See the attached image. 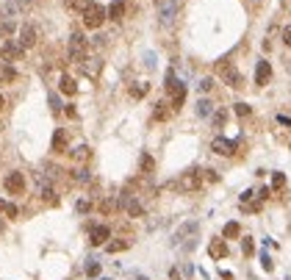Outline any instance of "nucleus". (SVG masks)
I'll use <instances>...</instances> for the list:
<instances>
[{
	"instance_id": "nucleus-38",
	"label": "nucleus",
	"mask_w": 291,
	"mask_h": 280,
	"mask_svg": "<svg viewBox=\"0 0 291 280\" xmlns=\"http://www.w3.org/2000/svg\"><path fill=\"white\" fill-rule=\"evenodd\" d=\"M241 247H244V252H252V238H244Z\"/></svg>"
},
{
	"instance_id": "nucleus-11",
	"label": "nucleus",
	"mask_w": 291,
	"mask_h": 280,
	"mask_svg": "<svg viewBox=\"0 0 291 280\" xmlns=\"http://www.w3.org/2000/svg\"><path fill=\"white\" fill-rule=\"evenodd\" d=\"M269 78H272V64H269V61H258V67H255V84L258 86H266Z\"/></svg>"
},
{
	"instance_id": "nucleus-8",
	"label": "nucleus",
	"mask_w": 291,
	"mask_h": 280,
	"mask_svg": "<svg viewBox=\"0 0 291 280\" xmlns=\"http://www.w3.org/2000/svg\"><path fill=\"white\" fill-rule=\"evenodd\" d=\"M0 56H3V61H17L20 56H23V48H20V42H14V39H6L3 48H0Z\"/></svg>"
},
{
	"instance_id": "nucleus-37",
	"label": "nucleus",
	"mask_w": 291,
	"mask_h": 280,
	"mask_svg": "<svg viewBox=\"0 0 291 280\" xmlns=\"http://www.w3.org/2000/svg\"><path fill=\"white\" fill-rule=\"evenodd\" d=\"M50 108H53V111H59V108H61V100L56 95H50Z\"/></svg>"
},
{
	"instance_id": "nucleus-16",
	"label": "nucleus",
	"mask_w": 291,
	"mask_h": 280,
	"mask_svg": "<svg viewBox=\"0 0 291 280\" xmlns=\"http://www.w3.org/2000/svg\"><path fill=\"white\" fill-rule=\"evenodd\" d=\"M17 81V70L12 64H3L0 67V84H14Z\"/></svg>"
},
{
	"instance_id": "nucleus-33",
	"label": "nucleus",
	"mask_w": 291,
	"mask_h": 280,
	"mask_svg": "<svg viewBox=\"0 0 291 280\" xmlns=\"http://www.w3.org/2000/svg\"><path fill=\"white\" fill-rule=\"evenodd\" d=\"M236 114H238V117H247L249 106H247V103H236Z\"/></svg>"
},
{
	"instance_id": "nucleus-28",
	"label": "nucleus",
	"mask_w": 291,
	"mask_h": 280,
	"mask_svg": "<svg viewBox=\"0 0 291 280\" xmlns=\"http://www.w3.org/2000/svg\"><path fill=\"white\" fill-rule=\"evenodd\" d=\"M142 169H144V172H153V169H155V161L150 158V155H142Z\"/></svg>"
},
{
	"instance_id": "nucleus-19",
	"label": "nucleus",
	"mask_w": 291,
	"mask_h": 280,
	"mask_svg": "<svg viewBox=\"0 0 291 280\" xmlns=\"http://www.w3.org/2000/svg\"><path fill=\"white\" fill-rule=\"evenodd\" d=\"M64 95H75L78 92V84H75V78H70V75H61V86H59Z\"/></svg>"
},
{
	"instance_id": "nucleus-5",
	"label": "nucleus",
	"mask_w": 291,
	"mask_h": 280,
	"mask_svg": "<svg viewBox=\"0 0 291 280\" xmlns=\"http://www.w3.org/2000/svg\"><path fill=\"white\" fill-rule=\"evenodd\" d=\"M197 233H200V225H197V222H186V225H180L178 230H175V244H183V241H189V247H194L197 241Z\"/></svg>"
},
{
	"instance_id": "nucleus-9",
	"label": "nucleus",
	"mask_w": 291,
	"mask_h": 280,
	"mask_svg": "<svg viewBox=\"0 0 291 280\" xmlns=\"http://www.w3.org/2000/svg\"><path fill=\"white\" fill-rule=\"evenodd\" d=\"M211 150L219 153V155H233L236 153V142H230V139H225V136H216L214 142H211Z\"/></svg>"
},
{
	"instance_id": "nucleus-23",
	"label": "nucleus",
	"mask_w": 291,
	"mask_h": 280,
	"mask_svg": "<svg viewBox=\"0 0 291 280\" xmlns=\"http://www.w3.org/2000/svg\"><path fill=\"white\" fill-rule=\"evenodd\" d=\"M211 89H214V81H211V78H200V81H197V92H200V95H208Z\"/></svg>"
},
{
	"instance_id": "nucleus-20",
	"label": "nucleus",
	"mask_w": 291,
	"mask_h": 280,
	"mask_svg": "<svg viewBox=\"0 0 291 280\" xmlns=\"http://www.w3.org/2000/svg\"><path fill=\"white\" fill-rule=\"evenodd\" d=\"M64 150H67V133L56 131L53 133V153H64Z\"/></svg>"
},
{
	"instance_id": "nucleus-27",
	"label": "nucleus",
	"mask_w": 291,
	"mask_h": 280,
	"mask_svg": "<svg viewBox=\"0 0 291 280\" xmlns=\"http://www.w3.org/2000/svg\"><path fill=\"white\" fill-rule=\"evenodd\" d=\"M285 186V175L283 172H274L272 175V189H283Z\"/></svg>"
},
{
	"instance_id": "nucleus-13",
	"label": "nucleus",
	"mask_w": 291,
	"mask_h": 280,
	"mask_svg": "<svg viewBox=\"0 0 291 280\" xmlns=\"http://www.w3.org/2000/svg\"><path fill=\"white\" fill-rule=\"evenodd\" d=\"M208 252H211V258H225L227 255V238H214L211 244H208Z\"/></svg>"
},
{
	"instance_id": "nucleus-2",
	"label": "nucleus",
	"mask_w": 291,
	"mask_h": 280,
	"mask_svg": "<svg viewBox=\"0 0 291 280\" xmlns=\"http://www.w3.org/2000/svg\"><path fill=\"white\" fill-rule=\"evenodd\" d=\"M106 17L108 14H106V9H103L100 3H89V9L83 12V25H86L89 31H97L103 23H106Z\"/></svg>"
},
{
	"instance_id": "nucleus-7",
	"label": "nucleus",
	"mask_w": 291,
	"mask_h": 280,
	"mask_svg": "<svg viewBox=\"0 0 291 280\" xmlns=\"http://www.w3.org/2000/svg\"><path fill=\"white\" fill-rule=\"evenodd\" d=\"M202 186V172L200 169H191V172H186L183 178H180V189L183 191H197Z\"/></svg>"
},
{
	"instance_id": "nucleus-29",
	"label": "nucleus",
	"mask_w": 291,
	"mask_h": 280,
	"mask_svg": "<svg viewBox=\"0 0 291 280\" xmlns=\"http://www.w3.org/2000/svg\"><path fill=\"white\" fill-rule=\"evenodd\" d=\"M14 3H17V9H20L23 14H28L31 6H34V0H14Z\"/></svg>"
},
{
	"instance_id": "nucleus-35",
	"label": "nucleus",
	"mask_w": 291,
	"mask_h": 280,
	"mask_svg": "<svg viewBox=\"0 0 291 280\" xmlns=\"http://www.w3.org/2000/svg\"><path fill=\"white\" fill-rule=\"evenodd\" d=\"M3 214H6V216H12V219H14V216H17L20 211H17V205H14V203H6V211H3Z\"/></svg>"
},
{
	"instance_id": "nucleus-36",
	"label": "nucleus",
	"mask_w": 291,
	"mask_h": 280,
	"mask_svg": "<svg viewBox=\"0 0 291 280\" xmlns=\"http://www.w3.org/2000/svg\"><path fill=\"white\" fill-rule=\"evenodd\" d=\"M283 42L291 48V25H285V28H283Z\"/></svg>"
},
{
	"instance_id": "nucleus-34",
	"label": "nucleus",
	"mask_w": 291,
	"mask_h": 280,
	"mask_svg": "<svg viewBox=\"0 0 291 280\" xmlns=\"http://www.w3.org/2000/svg\"><path fill=\"white\" fill-rule=\"evenodd\" d=\"M153 117H155V119H166V117H169V111H166V108L158 103V108H155V114H153Z\"/></svg>"
},
{
	"instance_id": "nucleus-26",
	"label": "nucleus",
	"mask_w": 291,
	"mask_h": 280,
	"mask_svg": "<svg viewBox=\"0 0 291 280\" xmlns=\"http://www.w3.org/2000/svg\"><path fill=\"white\" fill-rule=\"evenodd\" d=\"M89 3H92V0H70V6L75 9V12H81V14L89 9Z\"/></svg>"
},
{
	"instance_id": "nucleus-42",
	"label": "nucleus",
	"mask_w": 291,
	"mask_h": 280,
	"mask_svg": "<svg viewBox=\"0 0 291 280\" xmlns=\"http://www.w3.org/2000/svg\"><path fill=\"white\" fill-rule=\"evenodd\" d=\"M3 211H6V200H0V214H3Z\"/></svg>"
},
{
	"instance_id": "nucleus-14",
	"label": "nucleus",
	"mask_w": 291,
	"mask_h": 280,
	"mask_svg": "<svg viewBox=\"0 0 291 280\" xmlns=\"http://www.w3.org/2000/svg\"><path fill=\"white\" fill-rule=\"evenodd\" d=\"M72 153V161H78V164H86L92 158V150L86 147V144H81V147H75V150H70Z\"/></svg>"
},
{
	"instance_id": "nucleus-15",
	"label": "nucleus",
	"mask_w": 291,
	"mask_h": 280,
	"mask_svg": "<svg viewBox=\"0 0 291 280\" xmlns=\"http://www.w3.org/2000/svg\"><path fill=\"white\" fill-rule=\"evenodd\" d=\"M122 205H125V211L131 216H144V205L139 203V200H125L122 197Z\"/></svg>"
},
{
	"instance_id": "nucleus-3",
	"label": "nucleus",
	"mask_w": 291,
	"mask_h": 280,
	"mask_svg": "<svg viewBox=\"0 0 291 280\" xmlns=\"http://www.w3.org/2000/svg\"><path fill=\"white\" fill-rule=\"evenodd\" d=\"M70 61H75V64L86 61V36L81 31H72L70 36Z\"/></svg>"
},
{
	"instance_id": "nucleus-39",
	"label": "nucleus",
	"mask_w": 291,
	"mask_h": 280,
	"mask_svg": "<svg viewBox=\"0 0 291 280\" xmlns=\"http://www.w3.org/2000/svg\"><path fill=\"white\" fill-rule=\"evenodd\" d=\"M78 211H81V214H86V211H89V203H86V200H81V203H78Z\"/></svg>"
},
{
	"instance_id": "nucleus-10",
	"label": "nucleus",
	"mask_w": 291,
	"mask_h": 280,
	"mask_svg": "<svg viewBox=\"0 0 291 280\" xmlns=\"http://www.w3.org/2000/svg\"><path fill=\"white\" fill-rule=\"evenodd\" d=\"M36 36H39V34H36L34 25H23V31H20V48H23V50H31V48L36 45Z\"/></svg>"
},
{
	"instance_id": "nucleus-1",
	"label": "nucleus",
	"mask_w": 291,
	"mask_h": 280,
	"mask_svg": "<svg viewBox=\"0 0 291 280\" xmlns=\"http://www.w3.org/2000/svg\"><path fill=\"white\" fill-rule=\"evenodd\" d=\"M155 6H158V23L164 28H172L175 20H178V0H161Z\"/></svg>"
},
{
	"instance_id": "nucleus-30",
	"label": "nucleus",
	"mask_w": 291,
	"mask_h": 280,
	"mask_svg": "<svg viewBox=\"0 0 291 280\" xmlns=\"http://www.w3.org/2000/svg\"><path fill=\"white\" fill-rule=\"evenodd\" d=\"M225 119H227V114H225V111H214V125H216V128L225 125Z\"/></svg>"
},
{
	"instance_id": "nucleus-12",
	"label": "nucleus",
	"mask_w": 291,
	"mask_h": 280,
	"mask_svg": "<svg viewBox=\"0 0 291 280\" xmlns=\"http://www.w3.org/2000/svg\"><path fill=\"white\" fill-rule=\"evenodd\" d=\"M108 238H111V230H108V225H97V227H92V244L95 247H100V244H106Z\"/></svg>"
},
{
	"instance_id": "nucleus-44",
	"label": "nucleus",
	"mask_w": 291,
	"mask_h": 280,
	"mask_svg": "<svg viewBox=\"0 0 291 280\" xmlns=\"http://www.w3.org/2000/svg\"><path fill=\"white\" fill-rule=\"evenodd\" d=\"M136 280H150V277H136Z\"/></svg>"
},
{
	"instance_id": "nucleus-21",
	"label": "nucleus",
	"mask_w": 291,
	"mask_h": 280,
	"mask_svg": "<svg viewBox=\"0 0 291 280\" xmlns=\"http://www.w3.org/2000/svg\"><path fill=\"white\" fill-rule=\"evenodd\" d=\"M222 233H225V238H238L241 236V225H238V222H227Z\"/></svg>"
},
{
	"instance_id": "nucleus-25",
	"label": "nucleus",
	"mask_w": 291,
	"mask_h": 280,
	"mask_svg": "<svg viewBox=\"0 0 291 280\" xmlns=\"http://www.w3.org/2000/svg\"><path fill=\"white\" fill-rule=\"evenodd\" d=\"M72 178H75L78 183H89V180H92V175L86 172V169H75V172H72Z\"/></svg>"
},
{
	"instance_id": "nucleus-31",
	"label": "nucleus",
	"mask_w": 291,
	"mask_h": 280,
	"mask_svg": "<svg viewBox=\"0 0 291 280\" xmlns=\"http://www.w3.org/2000/svg\"><path fill=\"white\" fill-rule=\"evenodd\" d=\"M117 205H119V203H117V200H106V203H103V205H100V211H106V214H111V211H114V208H117Z\"/></svg>"
},
{
	"instance_id": "nucleus-41",
	"label": "nucleus",
	"mask_w": 291,
	"mask_h": 280,
	"mask_svg": "<svg viewBox=\"0 0 291 280\" xmlns=\"http://www.w3.org/2000/svg\"><path fill=\"white\" fill-rule=\"evenodd\" d=\"M3 233H6V222L0 219V236H3Z\"/></svg>"
},
{
	"instance_id": "nucleus-32",
	"label": "nucleus",
	"mask_w": 291,
	"mask_h": 280,
	"mask_svg": "<svg viewBox=\"0 0 291 280\" xmlns=\"http://www.w3.org/2000/svg\"><path fill=\"white\" fill-rule=\"evenodd\" d=\"M97 272H100V263H97V261H92L89 266H86V274H89V277H95Z\"/></svg>"
},
{
	"instance_id": "nucleus-43",
	"label": "nucleus",
	"mask_w": 291,
	"mask_h": 280,
	"mask_svg": "<svg viewBox=\"0 0 291 280\" xmlns=\"http://www.w3.org/2000/svg\"><path fill=\"white\" fill-rule=\"evenodd\" d=\"M3 106H6V100H3V95H0V111H3Z\"/></svg>"
},
{
	"instance_id": "nucleus-4",
	"label": "nucleus",
	"mask_w": 291,
	"mask_h": 280,
	"mask_svg": "<svg viewBox=\"0 0 291 280\" xmlns=\"http://www.w3.org/2000/svg\"><path fill=\"white\" fill-rule=\"evenodd\" d=\"M219 75L227 86H233V89H241L244 86V78H241V72L236 70L233 61H219Z\"/></svg>"
},
{
	"instance_id": "nucleus-46",
	"label": "nucleus",
	"mask_w": 291,
	"mask_h": 280,
	"mask_svg": "<svg viewBox=\"0 0 291 280\" xmlns=\"http://www.w3.org/2000/svg\"><path fill=\"white\" fill-rule=\"evenodd\" d=\"M252 3H258V0H252Z\"/></svg>"
},
{
	"instance_id": "nucleus-40",
	"label": "nucleus",
	"mask_w": 291,
	"mask_h": 280,
	"mask_svg": "<svg viewBox=\"0 0 291 280\" xmlns=\"http://www.w3.org/2000/svg\"><path fill=\"white\" fill-rule=\"evenodd\" d=\"M252 194H255V191H244V194H241V203H249V200H252Z\"/></svg>"
},
{
	"instance_id": "nucleus-22",
	"label": "nucleus",
	"mask_w": 291,
	"mask_h": 280,
	"mask_svg": "<svg viewBox=\"0 0 291 280\" xmlns=\"http://www.w3.org/2000/svg\"><path fill=\"white\" fill-rule=\"evenodd\" d=\"M131 247V241H106V250L108 252H122Z\"/></svg>"
},
{
	"instance_id": "nucleus-17",
	"label": "nucleus",
	"mask_w": 291,
	"mask_h": 280,
	"mask_svg": "<svg viewBox=\"0 0 291 280\" xmlns=\"http://www.w3.org/2000/svg\"><path fill=\"white\" fill-rule=\"evenodd\" d=\"M108 20H122V14H125V3L122 0H114L111 6H108Z\"/></svg>"
},
{
	"instance_id": "nucleus-6",
	"label": "nucleus",
	"mask_w": 291,
	"mask_h": 280,
	"mask_svg": "<svg viewBox=\"0 0 291 280\" xmlns=\"http://www.w3.org/2000/svg\"><path fill=\"white\" fill-rule=\"evenodd\" d=\"M3 186H6L9 194H23L25 191V175L23 172H9L6 180H3Z\"/></svg>"
},
{
	"instance_id": "nucleus-18",
	"label": "nucleus",
	"mask_w": 291,
	"mask_h": 280,
	"mask_svg": "<svg viewBox=\"0 0 291 280\" xmlns=\"http://www.w3.org/2000/svg\"><path fill=\"white\" fill-rule=\"evenodd\" d=\"M197 114H200V117H214V103L211 100H205V97H200V103H197Z\"/></svg>"
},
{
	"instance_id": "nucleus-24",
	"label": "nucleus",
	"mask_w": 291,
	"mask_h": 280,
	"mask_svg": "<svg viewBox=\"0 0 291 280\" xmlns=\"http://www.w3.org/2000/svg\"><path fill=\"white\" fill-rule=\"evenodd\" d=\"M147 89H150L147 84H133L131 86V97H139V100H142V97L147 95Z\"/></svg>"
},
{
	"instance_id": "nucleus-45",
	"label": "nucleus",
	"mask_w": 291,
	"mask_h": 280,
	"mask_svg": "<svg viewBox=\"0 0 291 280\" xmlns=\"http://www.w3.org/2000/svg\"><path fill=\"white\" fill-rule=\"evenodd\" d=\"M155 3H161V0H155Z\"/></svg>"
}]
</instances>
